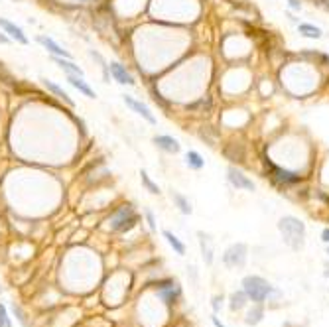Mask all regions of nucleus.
<instances>
[{
  "mask_svg": "<svg viewBox=\"0 0 329 327\" xmlns=\"http://www.w3.org/2000/svg\"><path fill=\"white\" fill-rule=\"evenodd\" d=\"M288 6H290L292 10H298V12L302 10V2H300V0H288Z\"/></svg>",
  "mask_w": 329,
  "mask_h": 327,
  "instance_id": "c756f323",
  "label": "nucleus"
},
{
  "mask_svg": "<svg viewBox=\"0 0 329 327\" xmlns=\"http://www.w3.org/2000/svg\"><path fill=\"white\" fill-rule=\"evenodd\" d=\"M0 30H2L10 40H14V41H18V43H22V45H28V36H26L24 30H22L20 26H16L14 22H10V20H6V18H0Z\"/></svg>",
  "mask_w": 329,
  "mask_h": 327,
  "instance_id": "6e6552de",
  "label": "nucleus"
},
{
  "mask_svg": "<svg viewBox=\"0 0 329 327\" xmlns=\"http://www.w3.org/2000/svg\"><path fill=\"white\" fill-rule=\"evenodd\" d=\"M223 302H225V298H223V296H215V298L211 300L213 314H219V312H221V308H223Z\"/></svg>",
  "mask_w": 329,
  "mask_h": 327,
  "instance_id": "bb28decb",
  "label": "nucleus"
},
{
  "mask_svg": "<svg viewBox=\"0 0 329 327\" xmlns=\"http://www.w3.org/2000/svg\"><path fill=\"white\" fill-rule=\"evenodd\" d=\"M136 219L138 217L134 215L132 205H123L121 209H117L111 215V229L113 231H128L136 223Z\"/></svg>",
  "mask_w": 329,
  "mask_h": 327,
  "instance_id": "20e7f679",
  "label": "nucleus"
},
{
  "mask_svg": "<svg viewBox=\"0 0 329 327\" xmlns=\"http://www.w3.org/2000/svg\"><path fill=\"white\" fill-rule=\"evenodd\" d=\"M262 320H264V304H254V306L247 312L245 324H247V326H258Z\"/></svg>",
  "mask_w": 329,
  "mask_h": 327,
  "instance_id": "2eb2a0df",
  "label": "nucleus"
},
{
  "mask_svg": "<svg viewBox=\"0 0 329 327\" xmlns=\"http://www.w3.org/2000/svg\"><path fill=\"white\" fill-rule=\"evenodd\" d=\"M223 152H225V156H227L231 162H245V158H247L245 146L239 144V142H231V144H227V148H225Z\"/></svg>",
  "mask_w": 329,
  "mask_h": 327,
  "instance_id": "4468645a",
  "label": "nucleus"
},
{
  "mask_svg": "<svg viewBox=\"0 0 329 327\" xmlns=\"http://www.w3.org/2000/svg\"><path fill=\"white\" fill-rule=\"evenodd\" d=\"M211 322H213V326L215 327H227L225 324H221V320L217 318V314H213V316H211Z\"/></svg>",
  "mask_w": 329,
  "mask_h": 327,
  "instance_id": "7c9ffc66",
  "label": "nucleus"
},
{
  "mask_svg": "<svg viewBox=\"0 0 329 327\" xmlns=\"http://www.w3.org/2000/svg\"><path fill=\"white\" fill-rule=\"evenodd\" d=\"M91 57H95V59L101 63V67H103V71H105V79L109 81V79H111V77H109V65H107V61L103 59V55H101V53H97V51H91Z\"/></svg>",
  "mask_w": 329,
  "mask_h": 327,
  "instance_id": "393cba45",
  "label": "nucleus"
},
{
  "mask_svg": "<svg viewBox=\"0 0 329 327\" xmlns=\"http://www.w3.org/2000/svg\"><path fill=\"white\" fill-rule=\"evenodd\" d=\"M298 32H300V36L310 38V40H320L324 36L322 28H318L314 24H298Z\"/></svg>",
  "mask_w": 329,
  "mask_h": 327,
  "instance_id": "a211bd4d",
  "label": "nucleus"
},
{
  "mask_svg": "<svg viewBox=\"0 0 329 327\" xmlns=\"http://www.w3.org/2000/svg\"><path fill=\"white\" fill-rule=\"evenodd\" d=\"M146 221H148V227H150L152 231H156V219H154L152 209H146Z\"/></svg>",
  "mask_w": 329,
  "mask_h": 327,
  "instance_id": "c85d7f7f",
  "label": "nucleus"
},
{
  "mask_svg": "<svg viewBox=\"0 0 329 327\" xmlns=\"http://www.w3.org/2000/svg\"><path fill=\"white\" fill-rule=\"evenodd\" d=\"M322 241H324L326 245H329V227H326V229L322 231Z\"/></svg>",
  "mask_w": 329,
  "mask_h": 327,
  "instance_id": "2f4dec72",
  "label": "nucleus"
},
{
  "mask_svg": "<svg viewBox=\"0 0 329 327\" xmlns=\"http://www.w3.org/2000/svg\"><path fill=\"white\" fill-rule=\"evenodd\" d=\"M179 296H181V288L177 286V282H173V284H169L165 288H160V298L164 302H167V304H173Z\"/></svg>",
  "mask_w": 329,
  "mask_h": 327,
  "instance_id": "f3484780",
  "label": "nucleus"
},
{
  "mask_svg": "<svg viewBox=\"0 0 329 327\" xmlns=\"http://www.w3.org/2000/svg\"><path fill=\"white\" fill-rule=\"evenodd\" d=\"M123 101H124V105L130 109V111H134L138 117H142L146 123H150V124H156V117L152 115V111L142 103V101H138V99H134V97H130V95H124L123 97Z\"/></svg>",
  "mask_w": 329,
  "mask_h": 327,
  "instance_id": "0eeeda50",
  "label": "nucleus"
},
{
  "mask_svg": "<svg viewBox=\"0 0 329 327\" xmlns=\"http://www.w3.org/2000/svg\"><path fill=\"white\" fill-rule=\"evenodd\" d=\"M12 310H14V314H16V318H18V322L22 324L24 327H28V322H26V316H24V312H22V308L20 306H12Z\"/></svg>",
  "mask_w": 329,
  "mask_h": 327,
  "instance_id": "cd10ccee",
  "label": "nucleus"
},
{
  "mask_svg": "<svg viewBox=\"0 0 329 327\" xmlns=\"http://www.w3.org/2000/svg\"><path fill=\"white\" fill-rule=\"evenodd\" d=\"M41 83H43V87H45L47 91H51L53 95H57L59 99H63V101H65L69 107H73V101H71V97H69V95H67V93H65V91L59 87V85H55V83H53V81H49V79H41Z\"/></svg>",
  "mask_w": 329,
  "mask_h": 327,
  "instance_id": "6ab92c4d",
  "label": "nucleus"
},
{
  "mask_svg": "<svg viewBox=\"0 0 329 327\" xmlns=\"http://www.w3.org/2000/svg\"><path fill=\"white\" fill-rule=\"evenodd\" d=\"M247 302H248V298H247V294L241 290V292L231 294V298H229V308H231V312H241V310L247 306Z\"/></svg>",
  "mask_w": 329,
  "mask_h": 327,
  "instance_id": "aec40b11",
  "label": "nucleus"
},
{
  "mask_svg": "<svg viewBox=\"0 0 329 327\" xmlns=\"http://www.w3.org/2000/svg\"><path fill=\"white\" fill-rule=\"evenodd\" d=\"M266 167L270 169V179L276 183V185H282V187H286V185H296V183H300L304 177L300 175V173H296V171H292V169H284V167H280V165H274V164H270L266 160Z\"/></svg>",
  "mask_w": 329,
  "mask_h": 327,
  "instance_id": "39448f33",
  "label": "nucleus"
},
{
  "mask_svg": "<svg viewBox=\"0 0 329 327\" xmlns=\"http://www.w3.org/2000/svg\"><path fill=\"white\" fill-rule=\"evenodd\" d=\"M67 81H69V85L75 87L81 95H85V97H89V99H95V97H97L95 91L89 87V83H87L83 77H79V75H67Z\"/></svg>",
  "mask_w": 329,
  "mask_h": 327,
  "instance_id": "ddd939ff",
  "label": "nucleus"
},
{
  "mask_svg": "<svg viewBox=\"0 0 329 327\" xmlns=\"http://www.w3.org/2000/svg\"><path fill=\"white\" fill-rule=\"evenodd\" d=\"M197 237H199L201 256H203L205 264H207V266H211V264H213V245H211V239H209V235H205L203 231H199V233H197Z\"/></svg>",
  "mask_w": 329,
  "mask_h": 327,
  "instance_id": "f8f14e48",
  "label": "nucleus"
},
{
  "mask_svg": "<svg viewBox=\"0 0 329 327\" xmlns=\"http://www.w3.org/2000/svg\"><path fill=\"white\" fill-rule=\"evenodd\" d=\"M164 239L167 241V245L173 248V252H175V254H179V256H183V254H185V245H183V243H181V241H179V239H177L171 231H164Z\"/></svg>",
  "mask_w": 329,
  "mask_h": 327,
  "instance_id": "4be33fe9",
  "label": "nucleus"
},
{
  "mask_svg": "<svg viewBox=\"0 0 329 327\" xmlns=\"http://www.w3.org/2000/svg\"><path fill=\"white\" fill-rule=\"evenodd\" d=\"M278 231L284 239V243L292 248V250H302L306 245V225L302 219L294 217V215H284L278 221Z\"/></svg>",
  "mask_w": 329,
  "mask_h": 327,
  "instance_id": "f257e3e1",
  "label": "nucleus"
},
{
  "mask_svg": "<svg viewBox=\"0 0 329 327\" xmlns=\"http://www.w3.org/2000/svg\"><path fill=\"white\" fill-rule=\"evenodd\" d=\"M154 144H156V146H158L160 150L167 152V154H177V152L181 150L179 142H177L175 138H171V136H165V134L154 136Z\"/></svg>",
  "mask_w": 329,
  "mask_h": 327,
  "instance_id": "9b49d317",
  "label": "nucleus"
},
{
  "mask_svg": "<svg viewBox=\"0 0 329 327\" xmlns=\"http://www.w3.org/2000/svg\"><path fill=\"white\" fill-rule=\"evenodd\" d=\"M328 254H329V245H328Z\"/></svg>",
  "mask_w": 329,
  "mask_h": 327,
  "instance_id": "72a5a7b5",
  "label": "nucleus"
},
{
  "mask_svg": "<svg viewBox=\"0 0 329 327\" xmlns=\"http://www.w3.org/2000/svg\"><path fill=\"white\" fill-rule=\"evenodd\" d=\"M79 2H85V0H79Z\"/></svg>",
  "mask_w": 329,
  "mask_h": 327,
  "instance_id": "f704fd0d",
  "label": "nucleus"
},
{
  "mask_svg": "<svg viewBox=\"0 0 329 327\" xmlns=\"http://www.w3.org/2000/svg\"><path fill=\"white\" fill-rule=\"evenodd\" d=\"M36 40H38V43H40L45 51H49L53 57H67V59L71 57V53H69L67 49H63V47H61L57 41H53L51 38H47V36H38Z\"/></svg>",
  "mask_w": 329,
  "mask_h": 327,
  "instance_id": "1a4fd4ad",
  "label": "nucleus"
},
{
  "mask_svg": "<svg viewBox=\"0 0 329 327\" xmlns=\"http://www.w3.org/2000/svg\"><path fill=\"white\" fill-rule=\"evenodd\" d=\"M14 2H16V0H14Z\"/></svg>",
  "mask_w": 329,
  "mask_h": 327,
  "instance_id": "c9c22d12",
  "label": "nucleus"
},
{
  "mask_svg": "<svg viewBox=\"0 0 329 327\" xmlns=\"http://www.w3.org/2000/svg\"><path fill=\"white\" fill-rule=\"evenodd\" d=\"M111 73H113V79H115L117 83H121V85H136L134 77H132V75L126 71V67L121 65L119 61H113V63H111Z\"/></svg>",
  "mask_w": 329,
  "mask_h": 327,
  "instance_id": "9d476101",
  "label": "nucleus"
},
{
  "mask_svg": "<svg viewBox=\"0 0 329 327\" xmlns=\"http://www.w3.org/2000/svg\"><path fill=\"white\" fill-rule=\"evenodd\" d=\"M248 258V246L245 243H235L223 252V264L227 268H243Z\"/></svg>",
  "mask_w": 329,
  "mask_h": 327,
  "instance_id": "7ed1b4c3",
  "label": "nucleus"
},
{
  "mask_svg": "<svg viewBox=\"0 0 329 327\" xmlns=\"http://www.w3.org/2000/svg\"><path fill=\"white\" fill-rule=\"evenodd\" d=\"M227 179H229V183H231L235 189H243V191H254V189H256L254 181H252L245 171H241V169L235 167V165H231V167L227 169Z\"/></svg>",
  "mask_w": 329,
  "mask_h": 327,
  "instance_id": "423d86ee",
  "label": "nucleus"
},
{
  "mask_svg": "<svg viewBox=\"0 0 329 327\" xmlns=\"http://www.w3.org/2000/svg\"><path fill=\"white\" fill-rule=\"evenodd\" d=\"M171 199H173V203H175V207L183 213V215H191L193 213V207H191V203H189V199L185 197V195H181V193H171Z\"/></svg>",
  "mask_w": 329,
  "mask_h": 327,
  "instance_id": "412c9836",
  "label": "nucleus"
},
{
  "mask_svg": "<svg viewBox=\"0 0 329 327\" xmlns=\"http://www.w3.org/2000/svg\"><path fill=\"white\" fill-rule=\"evenodd\" d=\"M0 327H12V322L8 318V312H6V308L2 304H0Z\"/></svg>",
  "mask_w": 329,
  "mask_h": 327,
  "instance_id": "a878e982",
  "label": "nucleus"
},
{
  "mask_svg": "<svg viewBox=\"0 0 329 327\" xmlns=\"http://www.w3.org/2000/svg\"><path fill=\"white\" fill-rule=\"evenodd\" d=\"M53 61L63 69V71H67V75H79V77H83L85 73H83V69L77 65V63H73V61H69L67 57H53Z\"/></svg>",
  "mask_w": 329,
  "mask_h": 327,
  "instance_id": "dca6fc26",
  "label": "nucleus"
},
{
  "mask_svg": "<svg viewBox=\"0 0 329 327\" xmlns=\"http://www.w3.org/2000/svg\"><path fill=\"white\" fill-rule=\"evenodd\" d=\"M185 164L191 167V169H195V171H199V169H203V165H205V160L201 158V154L199 152H195V150H189L187 154H185Z\"/></svg>",
  "mask_w": 329,
  "mask_h": 327,
  "instance_id": "5701e85b",
  "label": "nucleus"
},
{
  "mask_svg": "<svg viewBox=\"0 0 329 327\" xmlns=\"http://www.w3.org/2000/svg\"><path fill=\"white\" fill-rule=\"evenodd\" d=\"M241 286L252 304H266L272 296H278V290H274V286L268 280H264L262 276H256V274L245 276Z\"/></svg>",
  "mask_w": 329,
  "mask_h": 327,
  "instance_id": "f03ea898",
  "label": "nucleus"
},
{
  "mask_svg": "<svg viewBox=\"0 0 329 327\" xmlns=\"http://www.w3.org/2000/svg\"><path fill=\"white\" fill-rule=\"evenodd\" d=\"M0 43H10V38L4 32H0Z\"/></svg>",
  "mask_w": 329,
  "mask_h": 327,
  "instance_id": "473e14b6",
  "label": "nucleus"
},
{
  "mask_svg": "<svg viewBox=\"0 0 329 327\" xmlns=\"http://www.w3.org/2000/svg\"><path fill=\"white\" fill-rule=\"evenodd\" d=\"M140 179H142L144 187H146V189H148L152 195H160V187H158V185H156V183L150 179V175H148V171H146V169H142V171H140Z\"/></svg>",
  "mask_w": 329,
  "mask_h": 327,
  "instance_id": "b1692460",
  "label": "nucleus"
}]
</instances>
